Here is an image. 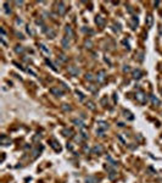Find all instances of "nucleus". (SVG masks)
Segmentation results:
<instances>
[{"label":"nucleus","mask_w":162,"mask_h":183,"mask_svg":"<svg viewBox=\"0 0 162 183\" xmlns=\"http://www.w3.org/2000/svg\"><path fill=\"white\" fill-rule=\"evenodd\" d=\"M135 99H137V101H139L140 104H145V103H146V100H148L146 94L144 93V92H141V90L137 92V94H135Z\"/></svg>","instance_id":"nucleus-1"},{"label":"nucleus","mask_w":162,"mask_h":183,"mask_svg":"<svg viewBox=\"0 0 162 183\" xmlns=\"http://www.w3.org/2000/svg\"><path fill=\"white\" fill-rule=\"evenodd\" d=\"M50 93L52 95H55V97H62L63 95V92L59 88V87H52L50 88Z\"/></svg>","instance_id":"nucleus-2"},{"label":"nucleus","mask_w":162,"mask_h":183,"mask_svg":"<svg viewBox=\"0 0 162 183\" xmlns=\"http://www.w3.org/2000/svg\"><path fill=\"white\" fill-rule=\"evenodd\" d=\"M50 145H51V148L55 150V151H61V146H60V144L57 143V140L51 139V140H50Z\"/></svg>","instance_id":"nucleus-3"},{"label":"nucleus","mask_w":162,"mask_h":183,"mask_svg":"<svg viewBox=\"0 0 162 183\" xmlns=\"http://www.w3.org/2000/svg\"><path fill=\"white\" fill-rule=\"evenodd\" d=\"M105 75H106V72H105L104 70L99 71L98 75H96V81H98L99 83H102V82L105 81Z\"/></svg>","instance_id":"nucleus-4"},{"label":"nucleus","mask_w":162,"mask_h":183,"mask_svg":"<svg viewBox=\"0 0 162 183\" xmlns=\"http://www.w3.org/2000/svg\"><path fill=\"white\" fill-rule=\"evenodd\" d=\"M68 73H71L72 76H78L79 75V68L76 66H69L68 67Z\"/></svg>","instance_id":"nucleus-5"},{"label":"nucleus","mask_w":162,"mask_h":183,"mask_svg":"<svg viewBox=\"0 0 162 183\" xmlns=\"http://www.w3.org/2000/svg\"><path fill=\"white\" fill-rule=\"evenodd\" d=\"M138 23H139L138 17H137V16H133V17L131 18V27H132V29H135V28L138 27Z\"/></svg>","instance_id":"nucleus-6"},{"label":"nucleus","mask_w":162,"mask_h":183,"mask_svg":"<svg viewBox=\"0 0 162 183\" xmlns=\"http://www.w3.org/2000/svg\"><path fill=\"white\" fill-rule=\"evenodd\" d=\"M0 143H1L3 145H9V144H11V140H10L9 137H6L5 134H3L1 137H0Z\"/></svg>","instance_id":"nucleus-7"},{"label":"nucleus","mask_w":162,"mask_h":183,"mask_svg":"<svg viewBox=\"0 0 162 183\" xmlns=\"http://www.w3.org/2000/svg\"><path fill=\"white\" fill-rule=\"evenodd\" d=\"M95 23H96L99 27H102V26L105 25V20H104V17H102V16H100V15H99V16H96V17H95Z\"/></svg>","instance_id":"nucleus-8"},{"label":"nucleus","mask_w":162,"mask_h":183,"mask_svg":"<svg viewBox=\"0 0 162 183\" xmlns=\"http://www.w3.org/2000/svg\"><path fill=\"white\" fill-rule=\"evenodd\" d=\"M98 127H99V130L105 131V130H107L109 124H107V122H105V121H98Z\"/></svg>","instance_id":"nucleus-9"},{"label":"nucleus","mask_w":162,"mask_h":183,"mask_svg":"<svg viewBox=\"0 0 162 183\" xmlns=\"http://www.w3.org/2000/svg\"><path fill=\"white\" fill-rule=\"evenodd\" d=\"M85 183H99V178H96L94 176H89V177H87Z\"/></svg>","instance_id":"nucleus-10"},{"label":"nucleus","mask_w":162,"mask_h":183,"mask_svg":"<svg viewBox=\"0 0 162 183\" xmlns=\"http://www.w3.org/2000/svg\"><path fill=\"white\" fill-rule=\"evenodd\" d=\"M102 150H104V149H102L101 145H95L94 148L92 149V153H93V154H100V153H102Z\"/></svg>","instance_id":"nucleus-11"},{"label":"nucleus","mask_w":162,"mask_h":183,"mask_svg":"<svg viewBox=\"0 0 162 183\" xmlns=\"http://www.w3.org/2000/svg\"><path fill=\"white\" fill-rule=\"evenodd\" d=\"M61 44H62V48H63V49H68V48H69V42H68V38H67V37L62 38Z\"/></svg>","instance_id":"nucleus-12"},{"label":"nucleus","mask_w":162,"mask_h":183,"mask_svg":"<svg viewBox=\"0 0 162 183\" xmlns=\"http://www.w3.org/2000/svg\"><path fill=\"white\" fill-rule=\"evenodd\" d=\"M66 12V6H65V3H59V13L60 15H63Z\"/></svg>","instance_id":"nucleus-13"},{"label":"nucleus","mask_w":162,"mask_h":183,"mask_svg":"<svg viewBox=\"0 0 162 183\" xmlns=\"http://www.w3.org/2000/svg\"><path fill=\"white\" fill-rule=\"evenodd\" d=\"M39 48H40V50H42V52H44L45 55H48V56H49V55H50V50L44 45V44H39Z\"/></svg>","instance_id":"nucleus-14"},{"label":"nucleus","mask_w":162,"mask_h":183,"mask_svg":"<svg viewBox=\"0 0 162 183\" xmlns=\"http://www.w3.org/2000/svg\"><path fill=\"white\" fill-rule=\"evenodd\" d=\"M141 75H143V73H141V71H140V70H134V71H133V78H134V79L140 78V77H141Z\"/></svg>","instance_id":"nucleus-15"},{"label":"nucleus","mask_w":162,"mask_h":183,"mask_svg":"<svg viewBox=\"0 0 162 183\" xmlns=\"http://www.w3.org/2000/svg\"><path fill=\"white\" fill-rule=\"evenodd\" d=\"M65 32H66L69 37H73V35H75L73 29H72V27H69V26H66V27H65Z\"/></svg>","instance_id":"nucleus-16"},{"label":"nucleus","mask_w":162,"mask_h":183,"mask_svg":"<svg viewBox=\"0 0 162 183\" xmlns=\"http://www.w3.org/2000/svg\"><path fill=\"white\" fill-rule=\"evenodd\" d=\"M72 122H73L77 127H79V128H82V127H84V123H83V121L82 120H78V118H75L73 121H72Z\"/></svg>","instance_id":"nucleus-17"},{"label":"nucleus","mask_w":162,"mask_h":183,"mask_svg":"<svg viewBox=\"0 0 162 183\" xmlns=\"http://www.w3.org/2000/svg\"><path fill=\"white\" fill-rule=\"evenodd\" d=\"M63 136H66V137H71L72 136V130H69V128H65V130H62V132H61Z\"/></svg>","instance_id":"nucleus-18"},{"label":"nucleus","mask_w":162,"mask_h":183,"mask_svg":"<svg viewBox=\"0 0 162 183\" xmlns=\"http://www.w3.org/2000/svg\"><path fill=\"white\" fill-rule=\"evenodd\" d=\"M152 22H154V17L151 15H149L146 17V25H148V27H152Z\"/></svg>","instance_id":"nucleus-19"},{"label":"nucleus","mask_w":162,"mask_h":183,"mask_svg":"<svg viewBox=\"0 0 162 183\" xmlns=\"http://www.w3.org/2000/svg\"><path fill=\"white\" fill-rule=\"evenodd\" d=\"M15 51H16L17 54H22V52H25V48H23L22 45H17V46L15 48Z\"/></svg>","instance_id":"nucleus-20"},{"label":"nucleus","mask_w":162,"mask_h":183,"mask_svg":"<svg viewBox=\"0 0 162 183\" xmlns=\"http://www.w3.org/2000/svg\"><path fill=\"white\" fill-rule=\"evenodd\" d=\"M150 99H151V101L155 104V105H160L161 104V101H160V99H157L155 95H150Z\"/></svg>","instance_id":"nucleus-21"},{"label":"nucleus","mask_w":162,"mask_h":183,"mask_svg":"<svg viewBox=\"0 0 162 183\" xmlns=\"http://www.w3.org/2000/svg\"><path fill=\"white\" fill-rule=\"evenodd\" d=\"M45 32H46V34H48V35H50V38H54V37H55V32H54L51 28L45 29Z\"/></svg>","instance_id":"nucleus-22"},{"label":"nucleus","mask_w":162,"mask_h":183,"mask_svg":"<svg viewBox=\"0 0 162 183\" xmlns=\"http://www.w3.org/2000/svg\"><path fill=\"white\" fill-rule=\"evenodd\" d=\"M76 94L78 95V98H79V100H81V101H83V100L85 99V97H84V94L82 93V92H79V90H76Z\"/></svg>","instance_id":"nucleus-23"},{"label":"nucleus","mask_w":162,"mask_h":183,"mask_svg":"<svg viewBox=\"0 0 162 183\" xmlns=\"http://www.w3.org/2000/svg\"><path fill=\"white\" fill-rule=\"evenodd\" d=\"M85 78L88 79V81H90V82H93L95 78L93 77V75H92V73H87V75H85Z\"/></svg>","instance_id":"nucleus-24"},{"label":"nucleus","mask_w":162,"mask_h":183,"mask_svg":"<svg viewBox=\"0 0 162 183\" xmlns=\"http://www.w3.org/2000/svg\"><path fill=\"white\" fill-rule=\"evenodd\" d=\"M116 177H117V173H116L115 171H111V172H110V175H109V178L112 181V179H115Z\"/></svg>","instance_id":"nucleus-25"},{"label":"nucleus","mask_w":162,"mask_h":183,"mask_svg":"<svg viewBox=\"0 0 162 183\" xmlns=\"http://www.w3.org/2000/svg\"><path fill=\"white\" fill-rule=\"evenodd\" d=\"M87 105H88V107L90 109V110H95V105H94V103L88 101V103H87Z\"/></svg>","instance_id":"nucleus-26"},{"label":"nucleus","mask_w":162,"mask_h":183,"mask_svg":"<svg viewBox=\"0 0 162 183\" xmlns=\"http://www.w3.org/2000/svg\"><path fill=\"white\" fill-rule=\"evenodd\" d=\"M45 62H46V65H49V66H50V67H51V68H52L54 71H57V68H56L55 66H54V65H52V64H51V62H50L49 60H45Z\"/></svg>","instance_id":"nucleus-27"},{"label":"nucleus","mask_w":162,"mask_h":183,"mask_svg":"<svg viewBox=\"0 0 162 183\" xmlns=\"http://www.w3.org/2000/svg\"><path fill=\"white\" fill-rule=\"evenodd\" d=\"M124 114H125V117L128 116V118H129V120H133V118H134V117L132 116V114H131L129 111H124Z\"/></svg>","instance_id":"nucleus-28"},{"label":"nucleus","mask_w":162,"mask_h":183,"mask_svg":"<svg viewBox=\"0 0 162 183\" xmlns=\"http://www.w3.org/2000/svg\"><path fill=\"white\" fill-rule=\"evenodd\" d=\"M62 109L65 110V111H71V106H68L67 104H65V105L62 106Z\"/></svg>","instance_id":"nucleus-29"},{"label":"nucleus","mask_w":162,"mask_h":183,"mask_svg":"<svg viewBox=\"0 0 162 183\" xmlns=\"http://www.w3.org/2000/svg\"><path fill=\"white\" fill-rule=\"evenodd\" d=\"M27 33H28V34H31V35H33V34H34V32L32 31V28H31L29 26H27Z\"/></svg>","instance_id":"nucleus-30"},{"label":"nucleus","mask_w":162,"mask_h":183,"mask_svg":"<svg viewBox=\"0 0 162 183\" xmlns=\"http://www.w3.org/2000/svg\"><path fill=\"white\" fill-rule=\"evenodd\" d=\"M96 134L100 137H104V131L102 130H96Z\"/></svg>","instance_id":"nucleus-31"},{"label":"nucleus","mask_w":162,"mask_h":183,"mask_svg":"<svg viewBox=\"0 0 162 183\" xmlns=\"http://www.w3.org/2000/svg\"><path fill=\"white\" fill-rule=\"evenodd\" d=\"M59 58H60V59H61V61H63V62H65V61H67V58L65 56V55H62V54H61V55H59Z\"/></svg>","instance_id":"nucleus-32"},{"label":"nucleus","mask_w":162,"mask_h":183,"mask_svg":"<svg viewBox=\"0 0 162 183\" xmlns=\"http://www.w3.org/2000/svg\"><path fill=\"white\" fill-rule=\"evenodd\" d=\"M5 12L9 15V13H11V10H9V6H7V4H5Z\"/></svg>","instance_id":"nucleus-33"},{"label":"nucleus","mask_w":162,"mask_h":183,"mask_svg":"<svg viewBox=\"0 0 162 183\" xmlns=\"http://www.w3.org/2000/svg\"><path fill=\"white\" fill-rule=\"evenodd\" d=\"M122 43H123L124 45H127V49H128V50L131 49V46H129V44H128V42H127V40H125V39H124V40H122Z\"/></svg>","instance_id":"nucleus-34"},{"label":"nucleus","mask_w":162,"mask_h":183,"mask_svg":"<svg viewBox=\"0 0 162 183\" xmlns=\"http://www.w3.org/2000/svg\"><path fill=\"white\" fill-rule=\"evenodd\" d=\"M123 71H124V72H128V71H131V67H128V66H127V67H123Z\"/></svg>","instance_id":"nucleus-35"},{"label":"nucleus","mask_w":162,"mask_h":183,"mask_svg":"<svg viewBox=\"0 0 162 183\" xmlns=\"http://www.w3.org/2000/svg\"><path fill=\"white\" fill-rule=\"evenodd\" d=\"M67 148H68L69 150H73V146L71 145V143H68V144H67Z\"/></svg>","instance_id":"nucleus-36"},{"label":"nucleus","mask_w":162,"mask_h":183,"mask_svg":"<svg viewBox=\"0 0 162 183\" xmlns=\"http://www.w3.org/2000/svg\"><path fill=\"white\" fill-rule=\"evenodd\" d=\"M27 71H28V72H29V73H31V75H33V76H37V75H35V72H33V71H32V70H29V68H28V70H27Z\"/></svg>","instance_id":"nucleus-37"},{"label":"nucleus","mask_w":162,"mask_h":183,"mask_svg":"<svg viewBox=\"0 0 162 183\" xmlns=\"http://www.w3.org/2000/svg\"><path fill=\"white\" fill-rule=\"evenodd\" d=\"M15 4H16V5H22L23 3H22V1H15Z\"/></svg>","instance_id":"nucleus-38"},{"label":"nucleus","mask_w":162,"mask_h":183,"mask_svg":"<svg viewBox=\"0 0 162 183\" xmlns=\"http://www.w3.org/2000/svg\"><path fill=\"white\" fill-rule=\"evenodd\" d=\"M118 127H124V123H122V122H118Z\"/></svg>","instance_id":"nucleus-39"},{"label":"nucleus","mask_w":162,"mask_h":183,"mask_svg":"<svg viewBox=\"0 0 162 183\" xmlns=\"http://www.w3.org/2000/svg\"><path fill=\"white\" fill-rule=\"evenodd\" d=\"M113 101H115V103H116V101H117V98H116V94H115V95H113Z\"/></svg>","instance_id":"nucleus-40"}]
</instances>
